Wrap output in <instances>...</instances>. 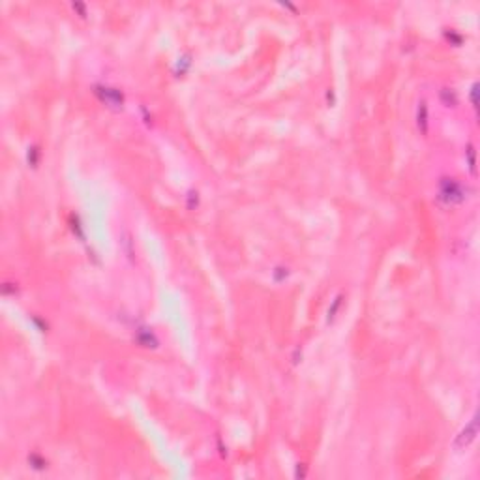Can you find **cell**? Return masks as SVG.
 <instances>
[{"instance_id": "6da1fadb", "label": "cell", "mask_w": 480, "mask_h": 480, "mask_svg": "<svg viewBox=\"0 0 480 480\" xmlns=\"http://www.w3.org/2000/svg\"><path fill=\"white\" fill-rule=\"evenodd\" d=\"M475 434H477V418H473V422L469 424V426L465 428L464 432L460 434V437H458V447H467L469 443L475 439Z\"/></svg>"}]
</instances>
